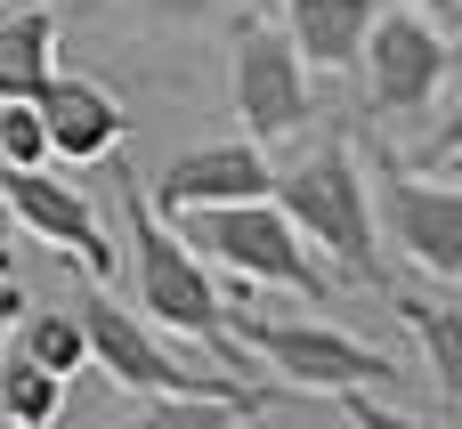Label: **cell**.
Wrapping results in <instances>:
<instances>
[{"mask_svg":"<svg viewBox=\"0 0 462 429\" xmlns=\"http://www.w3.org/2000/svg\"><path fill=\"white\" fill-rule=\"evenodd\" d=\"M114 187H122V211H130V276H138V308H146L154 324L203 341L227 373L252 381V365H244L252 349H244L236 324H227V300H219V284H211V260H203L179 227H162V211H154L146 178L122 162V146H114Z\"/></svg>","mask_w":462,"mask_h":429,"instance_id":"6da1fadb","label":"cell"},{"mask_svg":"<svg viewBox=\"0 0 462 429\" xmlns=\"http://www.w3.org/2000/svg\"><path fill=\"white\" fill-rule=\"evenodd\" d=\"M73 316H81V341H89V357L122 381V389H138V397H227V406H244V414H268L276 397H300V389H268V381H236L227 365H187L179 349H162L154 333H146V316H130L97 276H81V300H73Z\"/></svg>","mask_w":462,"mask_h":429,"instance_id":"7a4b0ae2","label":"cell"},{"mask_svg":"<svg viewBox=\"0 0 462 429\" xmlns=\"http://www.w3.org/2000/svg\"><path fill=\"white\" fill-rule=\"evenodd\" d=\"M179 235L219 260L236 284H276V292H309V300H333V268L300 243V227L276 211V195L260 203H203V211H179Z\"/></svg>","mask_w":462,"mask_h":429,"instance_id":"3957f363","label":"cell"},{"mask_svg":"<svg viewBox=\"0 0 462 429\" xmlns=\"http://www.w3.org/2000/svg\"><path fill=\"white\" fill-rule=\"evenodd\" d=\"M276 211L300 227V243L333 251V268L349 284H382V260H374V187H365V170H357V154L341 138L317 146L309 162H292L276 178Z\"/></svg>","mask_w":462,"mask_h":429,"instance_id":"277c9868","label":"cell"},{"mask_svg":"<svg viewBox=\"0 0 462 429\" xmlns=\"http://www.w3.org/2000/svg\"><path fill=\"white\" fill-rule=\"evenodd\" d=\"M236 341L252 357L276 365V381H292L300 397H341V389H398V357H382L374 341L341 333V324H317V316H236Z\"/></svg>","mask_w":462,"mask_h":429,"instance_id":"5b68a950","label":"cell"},{"mask_svg":"<svg viewBox=\"0 0 462 429\" xmlns=\"http://www.w3.org/2000/svg\"><path fill=\"white\" fill-rule=\"evenodd\" d=\"M357 65H365V114H374V122H414V114L439 105V89H447V73H455V41H447V24H430L422 8L390 0V8L374 16V32H365Z\"/></svg>","mask_w":462,"mask_h":429,"instance_id":"8992f818","label":"cell"},{"mask_svg":"<svg viewBox=\"0 0 462 429\" xmlns=\"http://www.w3.org/2000/svg\"><path fill=\"white\" fill-rule=\"evenodd\" d=\"M227 97H236V122L252 146H284L317 122L309 105V65L292 49V32L276 16H244L236 24V57H227Z\"/></svg>","mask_w":462,"mask_h":429,"instance_id":"52a82bcc","label":"cell"},{"mask_svg":"<svg viewBox=\"0 0 462 429\" xmlns=\"http://www.w3.org/2000/svg\"><path fill=\"white\" fill-rule=\"evenodd\" d=\"M0 203L16 211V227H24V235H41L49 251H65L81 276L114 284V235L97 227V211H89V195H81V187L49 178L41 162H0Z\"/></svg>","mask_w":462,"mask_h":429,"instance_id":"ba28073f","label":"cell"},{"mask_svg":"<svg viewBox=\"0 0 462 429\" xmlns=\"http://www.w3.org/2000/svg\"><path fill=\"white\" fill-rule=\"evenodd\" d=\"M382 211H390V235L414 268L462 284V187H430V170H390L382 178Z\"/></svg>","mask_w":462,"mask_h":429,"instance_id":"9c48e42d","label":"cell"},{"mask_svg":"<svg viewBox=\"0 0 462 429\" xmlns=\"http://www.w3.org/2000/svg\"><path fill=\"white\" fill-rule=\"evenodd\" d=\"M154 211H203V203H260L276 195V170H268V146L252 138H219V146H195V154H171L162 187H146Z\"/></svg>","mask_w":462,"mask_h":429,"instance_id":"30bf717a","label":"cell"},{"mask_svg":"<svg viewBox=\"0 0 462 429\" xmlns=\"http://www.w3.org/2000/svg\"><path fill=\"white\" fill-rule=\"evenodd\" d=\"M32 114H41V130H49V154H65V162H97V154L122 146V97H114L106 81L49 73V81L32 89Z\"/></svg>","mask_w":462,"mask_h":429,"instance_id":"8fae6325","label":"cell"},{"mask_svg":"<svg viewBox=\"0 0 462 429\" xmlns=\"http://www.w3.org/2000/svg\"><path fill=\"white\" fill-rule=\"evenodd\" d=\"M390 0H276V24L292 32L309 73H357V49Z\"/></svg>","mask_w":462,"mask_h":429,"instance_id":"7c38bea8","label":"cell"},{"mask_svg":"<svg viewBox=\"0 0 462 429\" xmlns=\"http://www.w3.org/2000/svg\"><path fill=\"white\" fill-rule=\"evenodd\" d=\"M398 324L422 341V365H430L439 397L462 406V300H398Z\"/></svg>","mask_w":462,"mask_h":429,"instance_id":"4fadbf2b","label":"cell"},{"mask_svg":"<svg viewBox=\"0 0 462 429\" xmlns=\"http://www.w3.org/2000/svg\"><path fill=\"white\" fill-rule=\"evenodd\" d=\"M49 73H57V16L49 8L8 16L0 24V97H32Z\"/></svg>","mask_w":462,"mask_h":429,"instance_id":"5bb4252c","label":"cell"},{"mask_svg":"<svg viewBox=\"0 0 462 429\" xmlns=\"http://www.w3.org/2000/svg\"><path fill=\"white\" fill-rule=\"evenodd\" d=\"M57 414H65V381L8 341L0 349V422L8 429H57Z\"/></svg>","mask_w":462,"mask_h":429,"instance_id":"9a60e30c","label":"cell"},{"mask_svg":"<svg viewBox=\"0 0 462 429\" xmlns=\"http://www.w3.org/2000/svg\"><path fill=\"white\" fill-rule=\"evenodd\" d=\"M8 341H16V349H24L32 365H49L57 381H73V373L89 365V341H81V316H49V308H41V316H24V308H16Z\"/></svg>","mask_w":462,"mask_h":429,"instance_id":"2e32d148","label":"cell"},{"mask_svg":"<svg viewBox=\"0 0 462 429\" xmlns=\"http://www.w3.org/2000/svg\"><path fill=\"white\" fill-rule=\"evenodd\" d=\"M252 414L244 406H227V397H154L138 422H122V429H244Z\"/></svg>","mask_w":462,"mask_h":429,"instance_id":"e0dca14e","label":"cell"},{"mask_svg":"<svg viewBox=\"0 0 462 429\" xmlns=\"http://www.w3.org/2000/svg\"><path fill=\"white\" fill-rule=\"evenodd\" d=\"M0 162H49V130L32 97H0Z\"/></svg>","mask_w":462,"mask_h":429,"instance_id":"ac0fdd59","label":"cell"},{"mask_svg":"<svg viewBox=\"0 0 462 429\" xmlns=\"http://www.w3.org/2000/svg\"><path fill=\"white\" fill-rule=\"evenodd\" d=\"M447 154H462V89H455V105H447V122H439V130L414 146V170H439Z\"/></svg>","mask_w":462,"mask_h":429,"instance_id":"d6986e66","label":"cell"},{"mask_svg":"<svg viewBox=\"0 0 462 429\" xmlns=\"http://www.w3.org/2000/svg\"><path fill=\"white\" fill-rule=\"evenodd\" d=\"M341 406H349V422H357V429H422L414 414H390V406H374V389H341Z\"/></svg>","mask_w":462,"mask_h":429,"instance_id":"ffe728a7","label":"cell"},{"mask_svg":"<svg viewBox=\"0 0 462 429\" xmlns=\"http://www.w3.org/2000/svg\"><path fill=\"white\" fill-rule=\"evenodd\" d=\"M0 276H16V211L0 203Z\"/></svg>","mask_w":462,"mask_h":429,"instance_id":"44dd1931","label":"cell"},{"mask_svg":"<svg viewBox=\"0 0 462 429\" xmlns=\"http://www.w3.org/2000/svg\"><path fill=\"white\" fill-rule=\"evenodd\" d=\"M16 308H24V292H16V276H0V349H8V324H16Z\"/></svg>","mask_w":462,"mask_h":429,"instance_id":"7402d4cb","label":"cell"},{"mask_svg":"<svg viewBox=\"0 0 462 429\" xmlns=\"http://www.w3.org/2000/svg\"><path fill=\"white\" fill-rule=\"evenodd\" d=\"M130 8H146V16H203L211 0H130Z\"/></svg>","mask_w":462,"mask_h":429,"instance_id":"603a6c76","label":"cell"},{"mask_svg":"<svg viewBox=\"0 0 462 429\" xmlns=\"http://www.w3.org/2000/svg\"><path fill=\"white\" fill-rule=\"evenodd\" d=\"M406 8H422L430 24H462V0H406Z\"/></svg>","mask_w":462,"mask_h":429,"instance_id":"cb8c5ba5","label":"cell"},{"mask_svg":"<svg viewBox=\"0 0 462 429\" xmlns=\"http://www.w3.org/2000/svg\"><path fill=\"white\" fill-rule=\"evenodd\" d=\"M439 170H455V178H462V154H447V162H439Z\"/></svg>","mask_w":462,"mask_h":429,"instance_id":"d4e9b609","label":"cell"}]
</instances>
